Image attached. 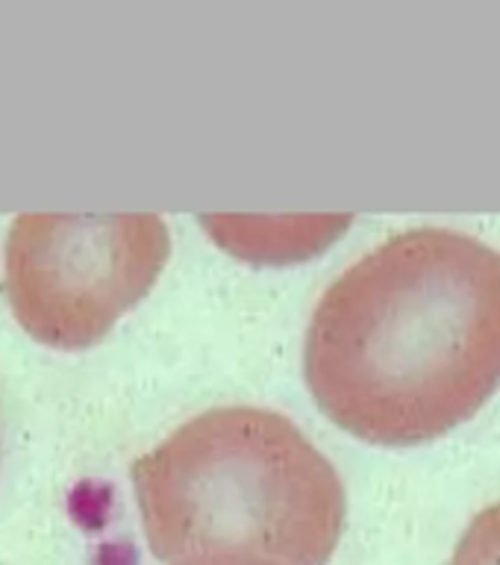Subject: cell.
I'll use <instances>...</instances> for the list:
<instances>
[{
	"instance_id": "2",
	"label": "cell",
	"mask_w": 500,
	"mask_h": 565,
	"mask_svg": "<svg viewBox=\"0 0 500 565\" xmlns=\"http://www.w3.org/2000/svg\"><path fill=\"white\" fill-rule=\"evenodd\" d=\"M130 477L150 554L166 565H327L342 539L339 471L272 409L194 415Z\"/></svg>"
},
{
	"instance_id": "4",
	"label": "cell",
	"mask_w": 500,
	"mask_h": 565,
	"mask_svg": "<svg viewBox=\"0 0 500 565\" xmlns=\"http://www.w3.org/2000/svg\"><path fill=\"white\" fill-rule=\"evenodd\" d=\"M450 565H500V501L477 512Z\"/></svg>"
},
{
	"instance_id": "1",
	"label": "cell",
	"mask_w": 500,
	"mask_h": 565,
	"mask_svg": "<svg viewBox=\"0 0 500 565\" xmlns=\"http://www.w3.org/2000/svg\"><path fill=\"white\" fill-rule=\"evenodd\" d=\"M304 374L318 409L369 445L466 424L500 388V254L445 227L386 238L321 295Z\"/></svg>"
},
{
	"instance_id": "3",
	"label": "cell",
	"mask_w": 500,
	"mask_h": 565,
	"mask_svg": "<svg viewBox=\"0 0 500 565\" xmlns=\"http://www.w3.org/2000/svg\"><path fill=\"white\" fill-rule=\"evenodd\" d=\"M168 254L159 215H21L7 236L3 291L35 342L83 351L153 289Z\"/></svg>"
}]
</instances>
